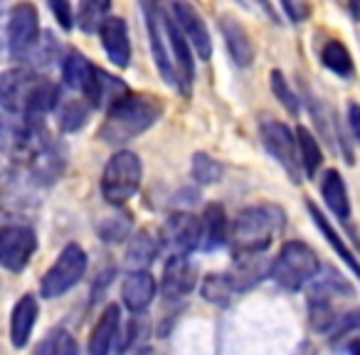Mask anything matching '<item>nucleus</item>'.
<instances>
[{
	"label": "nucleus",
	"mask_w": 360,
	"mask_h": 355,
	"mask_svg": "<svg viewBox=\"0 0 360 355\" xmlns=\"http://www.w3.org/2000/svg\"><path fill=\"white\" fill-rule=\"evenodd\" d=\"M141 11L146 18L150 37V52L158 72L170 86L191 94L193 79H195V65H193L191 42L186 40L183 30L178 27L175 18L165 13L160 0H141Z\"/></svg>",
	"instance_id": "obj_1"
},
{
	"label": "nucleus",
	"mask_w": 360,
	"mask_h": 355,
	"mask_svg": "<svg viewBox=\"0 0 360 355\" xmlns=\"http://www.w3.org/2000/svg\"><path fill=\"white\" fill-rule=\"evenodd\" d=\"M163 116V101L143 91H126L116 104L106 109L99 138L109 146H124L148 131Z\"/></svg>",
	"instance_id": "obj_2"
},
{
	"label": "nucleus",
	"mask_w": 360,
	"mask_h": 355,
	"mask_svg": "<svg viewBox=\"0 0 360 355\" xmlns=\"http://www.w3.org/2000/svg\"><path fill=\"white\" fill-rule=\"evenodd\" d=\"M57 94L60 89L35 70L18 67V70L0 72V106L11 114L45 116L55 106Z\"/></svg>",
	"instance_id": "obj_3"
},
{
	"label": "nucleus",
	"mask_w": 360,
	"mask_h": 355,
	"mask_svg": "<svg viewBox=\"0 0 360 355\" xmlns=\"http://www.w3.org/2000/svg\"><path fill=\"white\" fill-rule=\"evenodd\" d=\"M286 225V215L276 205H252L245 207L235 217L230 227L232 254H264L271 242L281 235Z\"/></svg>",
	"instance_id": "obj_4"
},
{
	"label": "nucleus",
	"mask_w": 360,
	"mask_h": 355,
	"mask_svg": "<svg viewBox=\"0 0 360 355\" xmlns=\"http://www.w3.org/2000/svg\"><path fill=\"white\" fill-rule=\"evenodd\" d=\"M52 141L42 114H11L0 116V150L13 163L30 165L35 155Z\"/></svg>",
	"instance_id": "obj_5"
},
{
	"label": "nucleus",
	"mask_w": 360,
	"mask_h": 355,
	"mask_svg": "<svg viewBox=\"0 0 360 355\" xmlns=\"http://www.w3.org/2000/svg\"><path fill=\"white\" fill-rule=\"evenodd\" d=\"M45 191L30 165H11L0 173V210L13 217H25L40 207V195Z\"/></svg>",
	"instance_id": "obj_6"
},
{
	"label": "nucleus",
	"mask_w": 360,
	"mask_h": 355,
	"mask_svg": "<svg viewBox=\"0 0 360 355\" xmlns=\"http://www.w3.org/2000/svg\"><path fill=\"white\" fill-rule=\"evenodd\" d=\"M321 271L319 254L311 250L306 242H286L279 250L276 259L271 262L269 276L286 291H299L304 284L314 281V276Z\"/></svg>",
	"instance_id": "obj_7"
},
{
	"label": "nucleus",
	"mask_w": 360,
	"mask_h": 355,
	"mask_svg": "<svg viewBox=\"0 0 360 355\" xmlns=\"http://www.w3.org/2000/svg\"><path fill=\"white\" fill-rule=\"evenodd\" d=\"M143 165L134 150H116L101 173V195L109 205H124L139 193Z\"/></svg>",
	"instance_id": "obj_8"
},
{
	"label": "nucleus",
	"mask_w": 360,
	"mask_h": 355,
	"mask_svg": "<svg viewBox=\"0 0 360 355\" xmlns=\"http://www.w3.org/2000/svg\"><path fill=\"white\" fill-rule=\"evenodd\" d=\"M84 271H86V252L82 250L77 242H70V245L60 252L55 264L42 276V286H40L42 296H45V299H57V296L67 294L72 286L79 284Z\"/></svg>",
	"instance_id": "obj_9"
},
{
	"label": "nucleus",
	"mask_w": 360,
	"mask_h": 355,
	"mask_svg": "<svg viewBox=\"0 0 360 355\" xmlns=\"http://www.w3.org/2000/svg\"><path fill=\"white\" fill-rule=\"evenodd\" d=\"M259 138L264 143L266 153L289 173L294 183L301 181V160H299V143H296V134L286 124L274 119H262L259 121Z\"/></svg>",
	"instance_id": "obj_10"
},
{
	"label": "nucleus",
	"mask_w": 360,
	"mask_h": 355,
	"mask_svg": "<svg viewBox=\"0 0 360 355\" xmlns=\"http://www.w3.org/2000/svg\"><path fill=\"white\" fill-rule=\"evenodd\" d=\"M40 42V15L37 8L27 0L18 3L11 11V20H8V47L15 60H30L32 50Z\"/></svg>",
	"instance_id": "obj_11"
},
{
	"label": "nucleus",
	"mask_w": 360,
	"mask_h": 355,
	"mask_svg": "<svg viewBox=\"0 0 360 355\" xmlns=\"http://www.w3.org/2000/svg\"><path fill=\"white\" fill-rule=\"evenodd\" d=\"M37 250L35 230L27 225L0 227V266L8 271H22Z\"/></svg>",
	"instance_id": "obj_12"
},
{
	"label": "nucleus",
	"mask_w": 360,
	"mask_h": 355,
	"mask_svg": "<svg viewBox=\"0 0 360 355\" xmlns=\"http://www.w3.org/2000/svg\"><path fill=\"white\" fill-rule=\"evenodd\" d=\"M160 240L170 254H191L200 247V217L186 210H175L160 227Z\"/></svg>",
	"instance_id": "obj_13"
},
{
	"label": "nucleus",
	"mask_w": 360,
	"mask_h": 355,
	"mask_svg": "<svg viewBox=\"0 0 360 355\" xmlns=\"http://www.w3.org/2000/svg\"><path fill=\"white\" fill-rule=\"evenodd\" d=\"M170 11H173L175 22H178V27L183 30L186 40L191 42V47L195 50V55L200 57V60H210L212 40H210V32H207V25L200 13H198L188 0H173Z\"/></svg>",
	"instance_id": "obj_14"
},
{
	"label": "nucleus",
	"mask_w": 360,
	"mask_h": 355,
	"mask_svg": "<svg viewBox=\"0 0 360 355\" xmlns=\"http://www.w3.org/2000/svg\"><path fill=\"white\" fill-rule=\"evenodd\" d=\"M198 284V266L188 259V254H173L160 276V294L168 301L188 296Z\"/></svg>",
	"instance_id": "obj_15"
},
{
	"label": "nucleus",
	"mask_w": 360,
	"mask_h": 355,
	"mask_svg": "<svg viewBox=\"0 0 360 355\" xmlns=\"http://www.w3.org/2000/svg\"><path fill=\"white\" fill-rule=\"evenodd\" d=\"M121 299L131 314H143L155 299V279L148 269H131L121 284Z\"/></svg>",
	"instance_id": "obj_16"
},
{
	"label": "nucleus",
	"mask_w": 360,
	"mask_h": 355,
	"mask_svg": "<svg viewBox=\"0 0 360 355\" xmlns=\"http://www.w3.org/2000/svg\"><path fill=\"white\" fill-rule=\"evenodd\" d=\"M99 37L104 52L116 67H129L131 62V42H129V27L124 18H106L99 27Z\"/></svg>",
	"instance_id": "obj_17"
},
{
	"label": "nucleus",
	"mask_w": 360,
	"mask_h": 355,
	"mask_svg": "<svg viewBox=\"0 0 360 355\" xmlns=\"http://www.w3.org/2000/svg\"><path fill=\"white\" fill-rule=\"evenodd\" d=\"M91 109H94V106H91V101L86 99L84 94H79V91H72V94L67 96L62 89H60V94H57L55 106H52V111L57 114V124H60V129L70 131V134H72V131L84 129L86 121H89V111Z\"/></svg>",
	"instance_id": "obj_18"
},
{
	"label": "nucleus",
	"mask_w": 360,
	"mask_h": 355,
	"mask_svg": "<svg viewBox=\"0 0 360 355\" xmlns=\"http://www.w3.org/2000/svg\"><path fill=\"white\" fill-rule=\"evenodd\" d=\"M96 75H99V67H94L86 60L82 52H70L62 62V79H65L67 89L79 91L86 99L91 101V91L96 84Z\"/></svg>",
	"instance_id": "obj_19"
},
{
	"label": "nucleus",
	"mask_w": 360,
	"mask_h": 355,
	"mask_svg": "<svg viewBox=\"0 0 360 355\" xmlns=\"http://www.w3.org/2000/svg\"><path fill=\"white\" fill-rule=\"evenodd\" d=\"M160 247H163L160 230L141 227L136 235H131V242L126 247V266L129 269H148L158 257Z\"/></svg>",
	"instance_id": "obj_20"
},
{
	"label": "nucleus",
	"mask_w": 360,
	"mask_h": 355,
	"mask_svg": "<svg viewBox=\"0 0 360 355\" xmlns=\"http://www.w3.org/2000/svg\"><path fill=\"white\" fill-rule=\"evenodd\" d=\"M225 242H230V220H227L225 207L212 202L200 217V250H220Z\"/></svg>",
	"instance_id": "obj_21"
},
{
	"label": "nucleus",
	"mask_w": 360,
	"mask_h": 355,
	"mask_svg": "<svg viewBox=\"0 0 360 355\" xmlns=\"http://www.w3.org/2000/svg\"><path fill=\"white\" fill-rule=\"evenodd\" d=\"M121 335V309L116 304H109L96 321L94 330L89 338V353L91 355H106L116 348V340Z\"/></svg>",
	"instance_id": "obj_22"
},
{
	"label": "nucleus",
	"mask_w": 360,
	"mask_h": 355,
	"mask_svg": "<svg viewBox=\"0 0 360 355\" xmlns=\"http://www.w3.org/2000/svg\"><path fill=\"white\" fill-rule=\"evenodd\" d=\"M37 316H40V304L32 294H25L15 304L11 316V343L15 348H25L27 340L32 335V328L37 323Z\"/></svg>",
	"instance_id": "obj_23"
},
{
	"label": "nucleus",
	"mask_w": 360,
	"mask_h": 355,
	"mask_svg": "<svg viewBox=\"0 0 360 355\" xmlns=\"http://www.w3.org/2000/svg\"><path fill=\"white\" fill-rule=\"evenodd\" d=\"M220 30L222 37H225V45L230 50L232 60H235L237 67H250L255 62V45H252L247 30L232 18H222L220 20Z\"/></svg>",
	"instance_id": "obj_24"
},
{
	"label": "nucleus",
	"mask_w": 360,
	"mask_h": 355,
	"mask_svg": "<svg viewBox=\"0 0 360 355\" xmlns=\"http://www.w3.org/2000/svg\"><path fill=\"white\" fill-rule=\"evenodd\" d=\"M321 195L323 202L330 212H333L338 220H348L350 217V200H348V191H345V183L340 178L338 170H326L323 181H321Z\"/></svg>",
	"instance_id": "obj_25"
},
{
	"label": "nucleus",
	"mask_w": 360,
	"mask_h": 355,
	"mask_svg": "<svg viewBox=\"0 0 360 355\" xmlns=\"http://www.w3.org/2000/svg\"><path fill=\"white\" fill-rule=\"evenodd\" d=\"M200 294L205 301H210V304L215 306H227L232 301V296L240 294L237 291V284L235 279H232L230 271H220V274H207L205 279H202L200 284Z\"/></svg>",
	"instance_id": "obj_26"
},
{
	"label": "nucleus",
	"mask_w": 360,
	"mask_h": 355,
	"mask_svg": "<svg viewBox=\"0 0 360 355\" xmlns=\"http://www.w3.org/2000/svg\"><path fill=\"white\" fill-rule=\"evenodd\" d=\"M126 91H131V89L119 79V77H111L109 72L99 70L94 91H91V106H94V109H109V106L116 104Z\"/></svg>",
	"instance_id": "obj_27"
},
{
	"label": "nucleus",
	"mask_w": 360,
	"mask_h": 355,
	"mask_svg": "<svg viewBox=\"0 0 360 355\" xmlns=\"http://www.w3.org/2000/svg\"><path fill=\"white\" fill-rule=\"evenodd\" d=\"M296 143H299V160H301V168L309 178H314L319 173L321 163H323V153H321V146L316 141V136L311 134L309 129L299 126L296 129Z\"/></svg>",
	"instance_id": "obj_28"
},
{
	"label": "nucleus",
	"mask_w": 360,
	"mask_h": 355,
	"mask_svg": "<svg viewBox=\"0 0 360 355\" xmlns=\"http://www.w3.org/2000/svg\"><path fill=\"white\" fill-rule=\"evenodd\" d=\"M309 212H311V217H314L316 227H319V230L323 232V237H326V240H328V245L333 247L335 252H338V254H340V259H343L345 264H348L350 269H353V274L360 279V264H358V259H355V257H353V252H350L348 247H345V242L340 240V235H338V232H335L333 227H330V222L326 220L323 215H321V210L314 205V202H309Z\"/></svg>",
	"instance_id": "obj_29"
},
{
	"label": "nucleus",
	"mask_w": 360,
	"mask_h": 355,
	"mask_svg": "<svg viewBox=\"0 0 360 355\" xmlns=\"http://www.w3.org/2000/svg\"><path fill=\"white\" fill-rule=\"evenodd\" d=\"M111 8V0H79L77 11V27L82 32H99L101 22L106 20V13Z\"/></svg>",
	"instance_id": "obj_30"
},
{
	"label": "nucleus",
	"mask_w": 360,
	"mask_h": 355,
	"mask_svg": "<svg viewBox=\"0 0 360 355\" xmlns=\"http://www.w3.org/2000/svg\"><path fill=\"white\" fill-rule=\"evenodd\" d=\"M321 60H323V65L328 67L333 75L343 77V79L353 77V57H350L348 47L340 45L338 40H328V42H326L323 52H321Z\"/></svg>",
	"instance_id": "obj_31"
},
{
	"label": "nucleus",
	"mask_w": 360,
	"mask_h": 355,
	"mask_svg": "<svg viewBox=\"0 0 360 355\" xmlns=\"http://www.w3.org/2000/svg\"><path fill=\"white\" fill-rule=\"evenodd\" d=\"M79 350L77 340L70 335V330L65 328H55L45 335V338L37 343V353L42 355H75Z\"/></svg>",
	"instance_id": "obj_32"
},
{
	"label": "nucleus",
	"mask_w": 360,
	"mask_h": 355,
	"mask_svg": "<svg viewBox=\"0 0 360 355\" xmlns=\"http://www.w3.org/2000/svg\"><path fill=\"white\" fill-rule=\"evenodd\" d=\"M96 232L104 242L116 245V242H124L126 237H131V217L126 212H116V215H106L104 220L96 225Z\"/></svg>",
	"instance_id": "obj_33"
},
{
	"label": "nucleus",
	"mask_w": 360,
	"mask_h": 355,
	"mask_svg": "<svg viewBox=\"0 0 360 355\" xmlns=\"http://www.w3.org/2000/svg\"><path fill=\"white\" fill-rule=\"evenodd\" d=\"M191 173L195 183H200V186H212V183H217L222 178V165L217 163L212 155L195 153L191 163Z\"/></svg>",
	"instance_id": "obj_34"
},
{
	"label": "nucleus",
	"mask_w": 360,
	"mask_h": 355,
	"mask_svg": "<svg viewBox=\"0 0 360 355\" xmlns=\"http://www.w3.org/2000/svg\"><path fill=\"white\" fill-rule=\"evenodd\" d=\"M271 91H274V96L276 99L284 104V109L289 111V114H299V99H296V94L291 91V86H289V82H286V77L281 75L279 70H274L271 72Z\"/></svg>",
	"instance_id": "obj_35"
},
{
	"label": "nucleus",
	"mask_w": 360,
	"mask_h": 355,
	"mask_svg": "<svg viewBox=\"0 0 360 355\" xmlns=\"http://www.w3.org/2000/svg\"><path fill=\"white\" fill-rule=\"evenodd\" d=\"M281 8H284L286 18L291 22H304L311 15V3L309 0H281Z\"/></svg>",
	"instance_id": "obj_36"
},
{
	"label": "nucleus",
	"mask_w": 360,
	"mask_h": 355,
	"mask_svg": "<svg viewBox=\"0 0 360 355\" xmlns=\"http://www.w3.org/2000/svg\"><path fill=\"white\" fill-rule=\"evenodd\" d=\"M47 3H50V11H52V15L57 18V22H60L65 30H72V25H75V15H72L70 0H47Z\"/></svg>",
	"instance_id": "obj_37"
},
{
	"label": "nucleus",
	"mask_w": 360,
	"mask_h": 355,
	"mask_svg": "<svg viewBox=\"0 0 360 355\" xmlns=\"http://www.w3.org/2000/svg\"><path fill=\"white\" fill-rule=\"evenodd\" d=\"M353 330H360V311H353V314H343L335 323V328L330 330L333 333V340L343 338V335L353 333Z\"/></svg>",
	"instance_id": "obj_38"
},
{
	"label": "nucleus",
	"mask_w": 360,
	"mask_h": 355,
	"mask_svg": "<svg viewBox=\"0 0 360 355\" xmlns=\"http://www.w3.org/2000/svg\"><path fill=\"white\" fill-rule=\"evenodd\" d=\"M348 124H350V131H353L355 141L360 143V104H348Z\"/></svg>",
	"instance_id": "obj_39"
},
{
	"label": "nucleus",
	"mask_w": 360,
	"mask_h": 355,
	"mask_svg": "<svg viewBox=\"0 0 360 355\" xmlns=\"http://www.w3.org/2000/svg\"><path fill=\"white\" fill-rule=\"evenodd\" d=\"M255 3L262 8V11H264V15L269 18L271 22H279V15H276V11H274V8H271V3H269V0H255Z\"/></svg>",
	"instance_id": "obj_40"
},
{
	"label": "nucleus",
	"mask_w": 360,
	"mask_h": 355,
	"mask_svg": "<svg viewBox=\"0 0 360 355\" xmlns=\"http://www.w3.org/2000/svg\"><path fill=\"white\" fill-rule=\"evenodd\" d=\"M348 11L353 20H360V0H348Z\"/></svg>",
	"instance_id": "obj_41"
},
{
	"label": "nucleus",
	"mask_w": 360,
	"mask_h": 355,
	"mask_svg": "<svg viewBox=\"0 0 360 355\" xmlns=\"http://www.w3.org/2000/svg\"><path fill=\"white\" fill-rule=\"evenodd\" d=\"M345 350H348V353H360V338L358 340H350L348 345H343Z\"/></svg>",
	"instance_id": "obj_42"
},
{
	"label": "nucleus",
	"mask_w": 360,
	"mask_h": 355,
	"mask_svg": "<svg viewBox=\"0 0 360 355\" xmlns=\"http://www.w3.org/2000/svg\"><path fill=\"white\" fill-rule=\"evenodd\" d=\"M0 13H3V0H0Z\"/></svg>",
	"instance_id": "obj_43"
}]
</instances>
